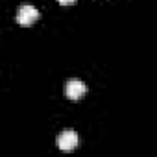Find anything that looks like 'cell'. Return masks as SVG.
<instances>
[{"label":"cell","instance_id":"3","mask_svg":"<svg viewBox=\"0 0 157 157\" xmlns=\"http://www.w3.org/2000/svg\"><path fill=\"white\" fill-rule=\"evenodd\" d=\"M78 142H80V137L76 131H63L57 137V148L63 151H72L78 146Z\"/></svg>","mask_w":157,"mask_h":157},{"label":"cell","instance_id":"4","mask_svg":"<svg viewBox=\"0 0 157 157\" xmlns=\"http://www.w3.org/2000/svg\"><path fill=\"white\" fill-rule=\"evenodd\" d=\"M57 2H59V4H63V6H68V4H72V2H74V0H57Z\"/></svg>","mask_w":157,"mask_h":157},{"label":"cell","instance_id":"1","mask_svg":"<svg viewBox=\"0 0 157 157\" xmlns=\"http://www.w3.org/2000/svg\"><path fill=\"white\" fill-rule=\"evenodd\" d=\"M39 19V11L32 4H22L17 11V21L21 26H32Z\"/></svg>","mask_w":157,"mask_h":157},{"label":"cell","instance_id":"2","mask_svg":"<svg viewBox=\"0 0 157 157\" xmlns=\"http://www.w3.org/2000/svg\"><path fill=\"white\" fill-rule=\"evenodd\" d=\"M87 93V85L82 80H68L65 85V94L70 100H80Z\"/></svg>","mask_w":157,"mask_h":157}]
</instances>
